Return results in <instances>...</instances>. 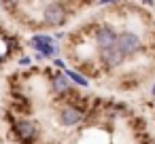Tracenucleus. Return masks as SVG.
<instances>
[{
	"mask_svg": "<svg viewBox=\"0 0 155 144\" xmlns=\"http://www.w3.org/2000/svg\"><path fill=\"white\" fill-rule=\"evenodd\" d=\"M9 125H11V133L19 144H34L38 140V125L30 119V117H13L9 114Z\"/></svg>",
	"mask_w": 155,
	"mask_h": 144,
	"instance_id": "1",
	"label": "nucleus"
},
{
	"mask_svg": "<svg viewBox=\"0 0 155 144\" xmlns=\"http://www.w3.org/2000/svg\"><path fill=\"white\" fill-rule=\"evenodd\" d=\"M115 47L123 53L125 59H132V57H136L138 53H142V49H144V38H142L138 32H134V30H121V32L117 34V45H115Z\"/></svg>",
	"mask_w": 155,
	"mask_h": 144,
	"instance_id": "2",
	"label": "nucleus"
},
{
	"mask_svg": "<svg viewBox=\"0 0 155 144\" xmlns=\"http://www.w3.org/2000/svg\"><path fill=\"white\" fill-rule=\"evenodd\" d=\"M68 21V7L64 0H51L43 7V26L62 28Z\"/></svg>",
	"mask_w": 155,
	"mask_h": 144,
	"instance_id": "3",
	"label": "nucleus"
},
{
	"mask_svg": "<svg viewBox=\"0 0 155 144\" xmlns=\"http://www.w3.org/2000/svg\"><path fill=\"white\" fill-rule=\"evenodd\" d=\"M28 47L34 53H41L45 59H51V57L60 55V45L53 40L51 34H45V32H34L28 40Z\"/></svg>",
	"mask_w": 155,
	"mask_h": 144,
	"instance_id": "4",
	"label": "nucleus"
},
{
	"mask_svg": "<svg viewBox=\"0 0 155 144\" xmlns=\"http://www.w3.org/2000/svg\"><path fill=\"white\" fill-rule=\"evenodd\" d=\"M117 34H119V32H117L110 24H100V26L94 30V34H91L96 49L102 51V49L115 47V45H117Z\"/></svg>",
	"mask_w": 155,
	"mask_h": 144,
	"instance_id": "5",
	"label": "nucleus"
},
{
	"mask_svg": "<svg viewBox=\"0 0 155 144\" xmlns=\"http://www.w3.org/2000/svg\"><path fill=\"white\" fill-rule=\"evenodd\" d=\"M58 119H60V125H62V127H77V125H81V121L85 119V112H83V108H79L77 104L68 102V104H64V106L60 108Z\"/></svg>",
	"mask_w": 155,
	"mask_h": 144,
	"instance_id": "6",
	"label": "nucleus"
},
{
	"mask_svg": "<svg viewBox=\"0 0 155 144\" xmlns=\"http://www.w3.org/2000/svg\"><path fill=\"white\" fill-rule=\"evenodd\" d=\"M98 62H100V66L104 70H117V68H121L125 64V57L117 47H108V49L98 51Z\"/></svg>",
	"mask_w": 155,
	"mask_h": 144,
	"instance_id": "7",
	"label": "nucleus"
},
{
	"mask_svg": "<svg viewBox=\"0 0 155 144\" xmlns=\"http://www.w3.org/2000/svg\"><path fill=\"white\" fill-rule=\"evenodd\" d=\"M49 87H51V93L58 95V98H66V95H70L72 89H74V85L68 81V76H66L64 72H60V70H58L55 74H51Z\"/></svg>",
	"mask_w": 155,
	"mask_h": 144,
	"instance_id": "8",
	"label": "nucleus"
},
{
	"mask_svg": "<svg viewBox=\"0 0 155 144\" xmlns=\"http://www.w3.org/2000/svg\"><path fill=\"white\" fill-rule=\"evenodd\" d=\"M66 76H68V81L74 85V87H81V89H87L89 87V78L81 72V70H77V68H66V70H62Z\"/></svg>",
	"mask_w": 155,
	"mask_h": 144,
	"instance_id": "9",
	"label": "nucleus"
},
{
	"mask_svg": "<svg viewBox=\"0 0 155 144\" xmlns=\"http://www.w3.org/2000/svg\"><path fill=\"white\" fill-rule=\"evenodd\" d=\"M2 40H5V55L7 57H11L13 53H21V43H19V38H15V36H2Z\"/></svg>",
	"mask_w": 155,
	"mask_h": 144,
	"instance_id": "10",
	"label": "nucleus"
},
{
	"mask_svg": "<svg viewBox=\"0 0 155 144\" xmlns=\"http://www.w3.org/2000/svg\"><path fill=\"white\" fill-rule=\"evenodd\" d=\"M21 7V0H0V11H5L9 15H15Z\"/></svg>",
	"mask_w": 155,
	"mask_h": 144,
	"instance_id": "11",
	"label": "nucleus"
},
{
	"mask_svg": "<svg viewBox=\"0 0 155 144\" xmlns=\"http://www.w3.org/2000/svg\"><path fill=\"white\" fill-rule=\"evenodd\" d=\"M51 66H53V70H60V72L68 68V66H66V62H64V59H62L60 55H55V57H51Z\"/></svg>",
	"mask_w": 155,
	"mask_h": 144,
	"instance_id": "12",
	"label": "nucleus"
},
{
	"mask_svg": "<svg viewBox=\"0 0 155 144\" xmlns=\"http://www.w3.org/2000/svg\"><path fill=\"white\" fill-rule=\"evenodd\" d=\"M123 0H96L98 7H119Z\"/></svg>",
	"mask_w": 155,
	"mask_h": 144,
	"instance_id": "13",
	"label": "nucleus"
},
{
	"mask_svg": "<svg viewBox=\"0 0 155 144\" xmlns=\"http://www.w3.org/2000/svg\"><path fill=\"white\" fill-rule=\"evenodd\" d=\"M17 64L24 66V68H28V66L32 64V59H30V55H19V57H17Z\"/></svg>",
	"mask_w": 155,
	"mask_h": 144,
	"instance_id": "14",
	"label": "nucleus"
},
{
	"mask_svg": "<svg viewBox=\"0 0 155 144\" xmlns=\"http://www.w3.org/2000/svg\"><path fill=\"white\" fill-rule=\"evenodd\" d=\"M140 5H142V7H149V9H151V7H155V0H140Z\"/></svg>",
	"mask_w": 155,
	"mask_h": 144,
	"instance_id": "15",
	"label": "nucleus"
},
{
	"mask_svg": "<svg viewBox=\"0 0 155 144\" xmlns=\"http://www.w3.org/2000/svg\"><path fill=\"white\" fill-rule=\"evenodd\" d=\"M34 59H36V62H45V57H43L41 53H34Z\"/></svg>",
	"mask_w": 155,
	"mask_h": 144,
	"instance_id": "16",
	"label": "nucleus"
},
{
	"mask_svg": "<svg viewBox=\"0 0 155 144\" xmlns=\"http://www.w3.org/2000/svg\"><path fill=\"white\" fill-rule=\"evenodd\" d=\"M7 59H9V57H7V55H5V53H0V64H5V62H7Z\"/></svg>",
	"mask_w": 155,
	"mask_h": 144,
	"instance_id": "17",
	"label": "nucleus"
},
{
	"mask_svg": "<svg viewBox=\"0 0 155 144\" xmlns=\"http://www.w3.org/2000/svg\"><path fill=\"white\" fill-rule=\"evenodd\" d=\"M0 34H5V28H2V24H0Z\"/></svg>",
	"mask_w": 155,
	"mask_h": 144,
	"instance_id": "18",
	"label": "nucleus"
},
{
	"mask_svg": "<svg viewBox=\"0 0 155 144\" xmlns=\"http://www.w3.org/2000/svg\"><path fill=\"white\" fill-rule=\"evenodd\" d=\"M153 108H155V104H153Z\"/></svg>",
	"mask_w": 155,
	"mask_h": 144,
	"instance_id": "19",
	"label": "nucleus"
}]
</instances>
